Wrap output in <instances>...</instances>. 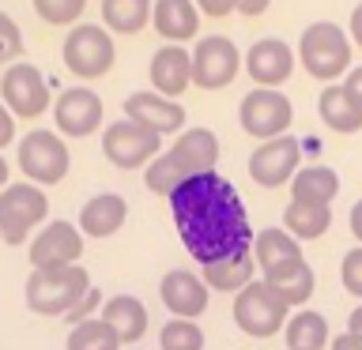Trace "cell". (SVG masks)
<instances>
[{"instance_id":"cell-1","label":"cell","mask_w":362,"mask_h":350,"mask_svg":"<svg viewBox=\"0 0 362 350\" xmlns=\"http://www.w3.org/2000/svg\"><path fill=\"white\" fill-rule=\"evenodd\" d=\"M170 211H174L177 234L185 241L189 256L200 267L219 264V260L253 248V230L245 219V203L238 192L215 174H197L170 192Z\"/></svg>"},{"instance_id":"cell-2","label":"cell","mask_w":362,"mask_h":350,"mask_svg":"<svg viewBox=\"0 0 362 350\" xmlns=\"http://www.w3.org/2000/svg\"><path fill=\"white\" fill-rule=\"evenodd\" d=\"M90 290V275L79 264L53 267V271H30L27 279V305L38 316H68Z\"/></svg>"},{"instance_id":"cell-3","label":"cell","mask_w":362,"mask_h":350,"mask_svg":"<svg viewBox=\"0 0 362 350\" xmlns=\"http://www.w3.org/2000/svg\"><path fill=\"white\" fill-rule=\"evenodd\" d=\"M298 53H302L305 72L313 79H325V83H332L336 76H344L347 64H351V42L336 23H313V27H305Z\"/></svg>"},{"instance_id":"cell-4","label":"cell","mask_w":362,"mask_h":350,"mask_svg":"<svg viewBox=\"0 0 362 350\" xmlns=\"http://www.w3.org/2000/svg\"><path fill=\"white\" fill-rule=\"evenodd\" d=\"M287 313L291 309L276 298V290H272L264 279H253L234 298V324L253 339H268V335H276L279 327H287V320H291Z\"/></svg>"},{"instance_id":"cell-5","label":"cell","mask_w":362,"mask_h":350,"mask_svg":"<svg viewBox=\"0 0 362 350\" xmlns=\"http://www.w3.org/2000/svg\"><path fill=\"white\" fill-rule=\"evenodd\" d=\"M49 215V200L34 185H8L0 192V237L8 245H23L30 230Z\"/></svg>"},{"instance_id":"cell-6","label":"cell","mask_w":362,"mask_h":350,"mask_svg":"<svg viewBox=\"0 0 362 350\" xmlns=\"http://www.w3.org/2000/svg\"><path fill=\"white\" fill-rule=\"evenodd\" d=\"M291 98L279 95V90H268V87H257L249 90L238 106V121L249 135L257 140H279L283 132L291 128Z\"/></svg>"},{"instance_id":"cell-7","label":"cell","mask_w":362,"mask_h":350,"mask_svg":"<svg viewBox=\"0 0 362 350\" xmlns=\"http://www.w3.org/2000/svg\"><path fill=\"white\" fill-rule=\"evenodd\" d=\"M19 169L38 185H57L68 174V147L61 143L57 132L34 128L30 135L19 140Z\"/></svg>"},{"instance_id":"cell-8","label":"cell","mask_w":362,"mask_h":350,"mask_svg":"<svg viewBox=\"0 0 362 350\" xmlns=\"http://www.w3.org/2000/svg\"><path fill=\"white\" fill-rule=\"evenodd\" d=\"M64 64L79 79H98L113 64V38L102 27H76L64 38Z\"/></svg>"},{"instance_id":"cell-9","label":"cell","mask_w":362,"mask_h":350,"mask_svg":"<svg viewBox=\"0 0 362 350\" xmlns=\"http://www.w3.org/2000/svg\"><path fill=\"white\" fill-rule=\"evenodd\" d=\"M102 151H106V158L113 166L140 169L144 162H151V158L158 155V135L151 128H144V124L124 117V121L106 128V135H102Z\"/></svg>"},{"instance_id":"cell-10","label":"cell","mask_w":362,"mask_h":350,"mask_svg":"<svg viewBox=\"0 0 362 350\" xmlns=\"http://www.w3.org/2000/svg\"><path fill=\"white\" fill-rule=\"evenodd\" d=\"M298 155H302V147L294 135L264 140L253 155H249V177L264 188L287 185V181H294V174H298Z\"/></svg>"},{"instance_id":"cell-11","label":"cell","mask_w":362,"mask_h":350,"mask_svg":"<svg viewBox=\"0 0 362 350\" xmlns=\"http://www.w3.org/2000/svg\"><path fill=\"white\" fill-rule=\"evenodd\" d=\"M0 95H4L11 117H38L49 109V87L34 64H11L0 79Z\"/></svg>"},{"instance_id":"cell-12","label":"cell","mask_w":362,"mask_h":350,"mask_svg":"<svg viewBox=\"0 0 362 350\" xmlns=\"http://www.w3.org/2000/svg\"><path fill=\"white\" fill-rule=\"evenodd\" d=\"M238 72V45L223 34L200 38L192 49V83L204 90H219L234 79Z\"/></svg>"},{"instance_id":"cell-13","label":"cell","mask_w":362,"mask_h":350,"mask_svg":"<svg viewBox=\"0 0 362 350\" xmlns=\"http://www.w3.org/2000/svg\"><path fill=\"white\" fill-rule=\"evenodd\" d=\"M30 267L34 271H53V267H72L83 253V234L72 222H49L45 230L30 241Z\"/></svg>"},{"instance_id":"cell-14","label":"cell","mask_w":362,"mask_h":350,"mask_svg":"<svg viewBox=\"0 0 362 350\" xmlns=\"http://www.w3.org/2000/svg\"><path fill=\"white\" fill-rule=\"evenodd\" d=\"M53 117L64 135H90L102 124V98L90 87H72L57 98Z\"/></svg>"},{"instance_id":"cell-15","label":"cell","mask_w":362,"mask_h":350,"mask_svg":"<svg viewBox=\"0 0 362 350\" xmlns=\"http://www.w3.org/2000/svg\"><path fill=\"white\" fill-rule=\"evenodd\" d=\"M158 298L177 320H197V316L208 309V282L192 271H166L163 286H158Z\"/></svg>"},{"instance_id":"cell-16","label":"cell","mask_w":362,"mask_h":350,"mask_svg":"<svg viewBox=\"0 0 362 350\" xmlns=\"http://www.w3.org/2000/svg\"><path fill=\"white\" fill-rule=\"evenodd\" d=\"M124 117L144 124V128H151L155 135H166V132H177L181 124H185V109H181V102H174V98L140 90V95L124 98Z\"/></svg>"},{"instance_id":"cell-17","label":"cell","mask_w":362,"mask_h":350,"mask_svg":"<svg viewBox=\"0 0 362 350\" xmlns=\"http://www.w3.org/2000/svg\"><path fill=\"white\" fill-rule=\"evenodd\" d=\"M291 68H294V53H291V45L279 42V38H260L253 49L245 53V72L268 90H276V83H283V79L291 76Z\"/></svg>"},{"instance_id":"cell-18","label":"cell","mask_w":362,"mask_h":350,"mask_svg":"<svg viewBox=\"0 0 362 350\" xmlns=\"http://www.w3.org/2000/svg\"><path fill=\"white\" fill-rule=\"evenodd\" d=\"M170 158L177 162V169L189 177H197V174H211L215 162H219V140H215V132L208 128H189V132H181V140L166 151Z\"/></svg>"},{"instance_id":"cell-19","label":"cell","mask_w":362,"mask_h":350,"mask_svg":"<svg viewBox=\"0 0 362 350\" xmlns=\"http://www.w3.org/2000/svg\"><path fill=\"white\" fill-rule=\"evenodd\" d=\"M192 83V53H185L181 45H163L151 56V87L163 98H177L181 90Z\"/></svg>"},{"instance_id":"cell-20","label":"cell","mask_w":362,"mask_h":350,"mask_svg":"<svg viewBox=\"0 0 362 350\" xmlns=\"http://www.w3.org/2000/svg\"><path fill=\"white\" fill-rule=\"evenodd\" d=\"M124 215H129V203L117 192H102V196H90L79 211V234L83 237H113L124 226Z\"/></svg>"},{"instance_id":"cell-21","label":"cell","mask_w":362,"mask_h":350,"mask_svg":"<svg viewBox=\"0 0 362 350\" xmlns=\"http://www.w3.org/2000/svg\"><path fill=\"white\" fill-rule=\"evenodd\" d=\"M102 320L113 327V335L121 339V343H136V339H144L147 332V309L140 298H132V294H117V298L102 301Z\"/></svg>"},{"instance_id":"cell-22","label":"cell","mask_w":362,"mask_h":350,"mask_svg":"<svg viewBox=\"0 0 362 350\" xmlns=\"http://www.w3.org/2000/svg\"><path fill=\"white\" fill-rule=\"evenodd\" d=\"M257 275V260H253V248H242V253L219 260V264H208L204 267V282L208 290H223V294H242Z\"/></svg>"},{"instance_id":"cell-23","label":"cell","mask_w":362,"mask_h":350,"mask_svg":"<svg viewBox=\"0 0 362 350\" xmlns=\"http://www.w3.org/2000/svg\"><path fill=\"white\" fill-rule=\"evenodd\" d=\"M151 19H155V30L163 34V38H170V45L192 38L200 27V11L192 0H155Z\"/></svg>"},{"instance_id":"cell-24","label":"cell","mask_w":362,"mask_h":350,"mask_svg":"<svg viewBox=\"0 0 362 350\" xmlns=\"http://www.w3.org/2000/svg\"><path fill=\"white\" fill-rule=\"evenodd\" d=\"M336 192H339V177H336V169H328V166H305L291 181V200L294 203H321V207H328V203L336 200Z\"/></svg>"},{"instance_id":"cell-25","label":"cell","mask_w":362,"mask_h":350,"mask_svg":"<svg viewBox=\"0 0 362 350\" xmlns=\"http://www.w3.org/2000/svg\"><path fill=\"white\" fill-rule=\"evenodd\" d=\"M253 260H257V267L264 271V275H272L276 267L302 260V248L287 230H260L253 237Z\"/></svg>"},{"instance_id":"cell-26","label":"cell","mask_w":362,"mask_h":350,"mask_svg":"<svg viewBox=\"0 0 362 350\" xmlns=\"http://www.w3.org/2000/svg\"><path fill=\"white\" fill-rule=\"evenodd\" d=\"M328 222H332V211L321 207V203H287V211H283V230H287L294 241H313V237H321L328 230Z\"/></svg>"},{"instance_id":"cell-27","label":"cell","mask_w":362,"mask_h":350,"mask_svg":"<svg viewBox=\"0 0 362 350\" xmlns=\"http://www.w3.org/2000/svg\"><path fill=\"white\" fill-rule=\"evenodd\" d=\"M317 109H321V121L332 132H358L362 128V109L351 102V95L344 87H325Z\"/></svg>"},{"instance_id":"cell-28","label":"cell","mask_w":362,"mask_h":350,"mask_svg":"<svg viewBox=\"0 0 362 350\" xmlns=\"http://www.w3.org/2000/svg\"><path fill=\"white\" fill-rule=\"evenodd\" d=\"M332 343L328 335V320L313 309H302L287 320V346L291 350H325Z\"/></svg>"},{"instance_id":"cell-29","label":"cell","mask_w":362,"mask_h":350,"mask_svg":"<svg viewBox=\"0 0 362 350\" xmlns=\"http://www.w3.org/2000/svg\"><path fill=\"white\" fill-rule=\"evenodd\" d=\"M147 16H151V0H102V19L117 34L144 30Z\"/></svg>"},{"instance_id":"cell-30","label":"cell","mask_w":362,"mask_h":350,"mask_svg":"<svg viewBox=\"0 0 362 350\" xmlns=\"http://www.w3.org/2000/svg\"><path fill=\"white\" fill-rule=\"evenodd\" d=\"M68 350H121V339L113 335V327L102 320H83L68 335Z\"/></svg>"},{"instance_id":"cell-31","label":"cell","mask_w":362,"mask_h":350,"mask_svg":"<svg viewBox=\"0 0 362 350\" xmlns=\"http://www.w3.org/2000/svg\"><path fill=\"white\" fill-rule=\"evenodd\" d=\"M158 343L163 350H204V332L197 327V320H170L163 332H158Z\"/></svg>"},{"instance_id":"cell-32","label":"cell","mask_w":362,"mask_h":350,"mask_svg":"<svg viewBox=\"0 0 362 350\" xmlns=\"http://www.w3.org/2000/svg\"><path fill=\"white\" fill-rule=\"evenodd\" d=\"M144 181H147V188H151V192H158V196H166V200H170V192H174L181 181H185V174L177 169L174 158L163 155V158H151V166H147Z\"/></svg>"},{"instance_id":"cell-33","label":"cell","mask_w":362,"mask_h":350,"mask_svg":"<svg viewBox=\"0 0 362 350\" xmlns=\"http://www.w3.org/2000/svg\"><path fill=\"white\" fill-rule=\"evenodd\" d=\"M276 298L287 305V309H298V305H305L313 298V267H302L294 279H287V282H276Z\"/></svg>"},{"instance_id":"cell-34","label":"cell","mask_w":362,"mask_h":350,"mask_svg":"<svg viewBox=\"0 0 362 350\" xmlns=\"http://www.w3.org/2000/svg\"><path fill=\"white\" fill-rule=\"evenodd\" d=\"M83 4L87 0H34V11H38L45 23H53V27H64V23L79 19Z\"/></svg>"},{"instance_id":"cell-35","label":"cell","mask_w":362,"mask_h":350,"mask_svg":"<svg viewBox=\"0 0 362 350\" xmlns=\"http://www.w3.org/2000/svg\"><path fill=\"white\" fill-rule=\"evenodd\" d=\"M19 53H23V34H19L16 23H11V16H4V11H0V64H4V61H16Z\"/></svg>"},{"instance_id":"cell-36","label":"cell","mask_w":362,"mask_h":350,"mask_svg":"<svg viewBox=\"0 0 362 350\" xmlns=\"http://www.w3.org/2000/svg\"><path fill=\"white\" fill-rule=\"evenodd\" d=\"M339 279H344V290L362 298V248H351L339 264Z\"/></svg>"},{"instance_id":"cell-37","label":"cell","mask_w":362,"mask_h":350,"mask_svg":"<svg viewBox=\"0 0 362 350\" xmlns=\"http://www.w3.org/2000/svg\"><path fill=\"white\" fill-rule=\"evenodd\" d=\"M98 305H102V294H98L95 286H90V290L83 294V301H79L72 313H68V320H72V327H76V324H83V320H90V313H95Z\"/></svg>"},{"instance_id":"cell-38","label":"cell","mask_w":362,"mask_h":350,"mask_svg":"<svg viewBox=\"0 0 362 350\" xmlns=\"http://www.w3.org/2000/svg\"><path fill=\"white\" fill-rule=\"evenodd\" d=\"M11 140H16V117L8 106H0V147H8Z\"/></svg>"},{"instance_id":"cell-39","label":"cell","mask_w":362,"mask_h":350,"mask_svg":"<svg viewBox=\"0 0 362 350\" xmlns=\"http://www.w3.org/2000/svg\"><path fill=\"white\" fill-rule=\"evenodd\" d=\"M200 11H208V16H226V11L238 8V0H197Z\"/></svg>"},{"instance_id":"cell-40","label":"cell","mask_w":362,"mask_h":350,"mask_svg":"<svg viewBox=\"0 0 362 350\" xmlns=\"http://www.w3.org/2000/svg\"><path fill=\"white\" fill-rule=\"evenodd\" d=\"M344 90L351 95V102H355V106L362 109V68H355V72L347 76V83H344Z\"/></svg>"},{"instance_id":"cell-41","label":"cell","mask_w":362,"mask_h":350,"mask_svg":"<svg viewBox=\"0 0 362 350\" xmlns=\"http://www.w3.org/2000/svg\"><path fill=\"white\" fill-rule=\"evenodd\" d=\"M264 8H268V0H238V11H242V16H260Z\"/></svg>"},{"instance_id":"cell-42","label":"cell","mask_w":362,"mask_h":350,"mask_svg":"<svg viewBox=\"0 0 362 350\" xmlns=\"http://www.w3.org/2000/svg\"><path fill=\"white\" fill-rule=\"evenodd\" d=\"M332 350H362V339H355V335H339V339H332Z\"/></svg>"},{"instance_id":"cell-43","label":"cell","mask_w":362,"mask_h":350,"mask_svg":"<svg viewBox=\"0 0 362 350\" xmlns=\"http://www.w3.org/2000/svg\"><path fill=\"white\" fill-rule=\"evenodd\" d=\"M351 38H355L358 45H362V4L351 11Z\"/></svg>"},{"instance_id":"cell-44","label":"cell","mask_w":362,"mask_h":350,"mask_svg":"<svg viewBox=\"0 0 362 350\" xmlns=\"http://www.w3.org/2000/svg\"><path fill=\"white\" fill-rule=\"evenodd\" d=\"M351 234H355L358 241H362V200L355 203V207H351Z\"/></svg>"},{"instance_id":"cell-45","label":"cell","mask_w":362,"mask_h":350,"mask_svg":"<svg viewBox=\"0 0 362 350\" xmlns=\"http://www.w3.org/2000/svg\"><path fill=\"white\" fill-rule=\"evenodd\" d=\"M347 335H355V339H362V305L355 313H351V320H347Z\"/></svg>"},{"instance_id":"cell-46","label":"cell","mask_w":362,"mask_h":350,"mask_svg":"<svg viewBox=\"0 0 362 350\" xmlns=\"http://www.w3.org/2000/svg\"><path fill=\"white\" fill-rule=\"evenodd\" d=\"M4 181H8V162L0 158V188H4Z\"/></svg>"},{"instance_id":"cell-47","label":"cell","mask_w":362,"mask_h":350,"mask_svg":"<svg viewBox=\"0 0 362 350\" xmlns=\"http://www.w3.org/2000/svg\"><path fill=\"white\" fill-rule=\"evenodd\" d=\"M136 350H140V346H136Z\"/></svg>"}]
</instances>
